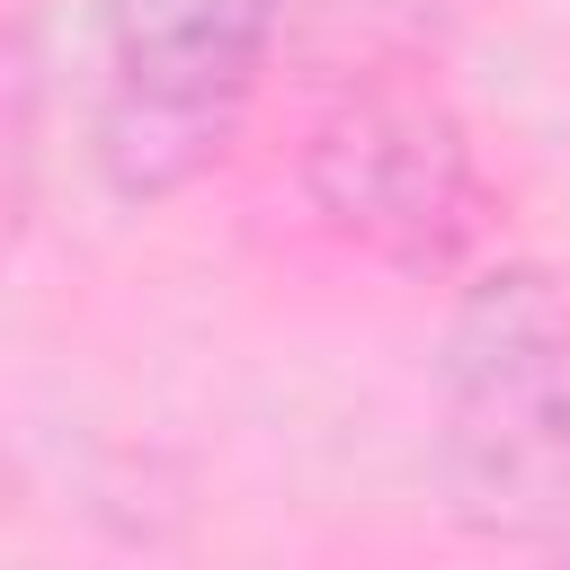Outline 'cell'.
<instances>
[{
	"label": "cell",
	"mask_w": 570,
	"mask_h": 570,
	"mask_svg": "<svg viewBox=\"0 0 570 570\" xmlns=\"http://www.w3.org/2000/svg\"><path fill=\"white\" fill-rule=\"evenodd\" d=\"M445 490L490 534L570 525V294L490 276L445 347Z\"/></svg>",
	"instance_id": "6da1fadb"
},
{
	"label": "cell",
	"mask_w": 570,
	"mask_h": 570,
	"mask_svg": "<svg viewBox=\"0 0 570 570\" xmlns=\"http://www.w3.org/2000/svg\"><path fill=\"white\" fill-rule=\"evenodd\" d=\"M285 0H98V169L151 205L205 178L267 71Z\"/></svg>",
	"instance_id": "7a4b0ae2"
},
{
	"label": "cell",
	"mask_w": 570,
	"mask_h": 570,
	"mask_svg": "<svg viewBox=\"0 0 570 570\" xmlns=\"http://www.w3.org/2000/svg\"><path fill=\"white\" fill-rule=\"evenodd\" d=\"M303 196L321 205L330 232H347L356 249L410 276L463 267L490 214L463 116L401 71H374L321 107L303 142Z\"/></svg>",
	"instance_id": "3957f363"
}]
</instances>
